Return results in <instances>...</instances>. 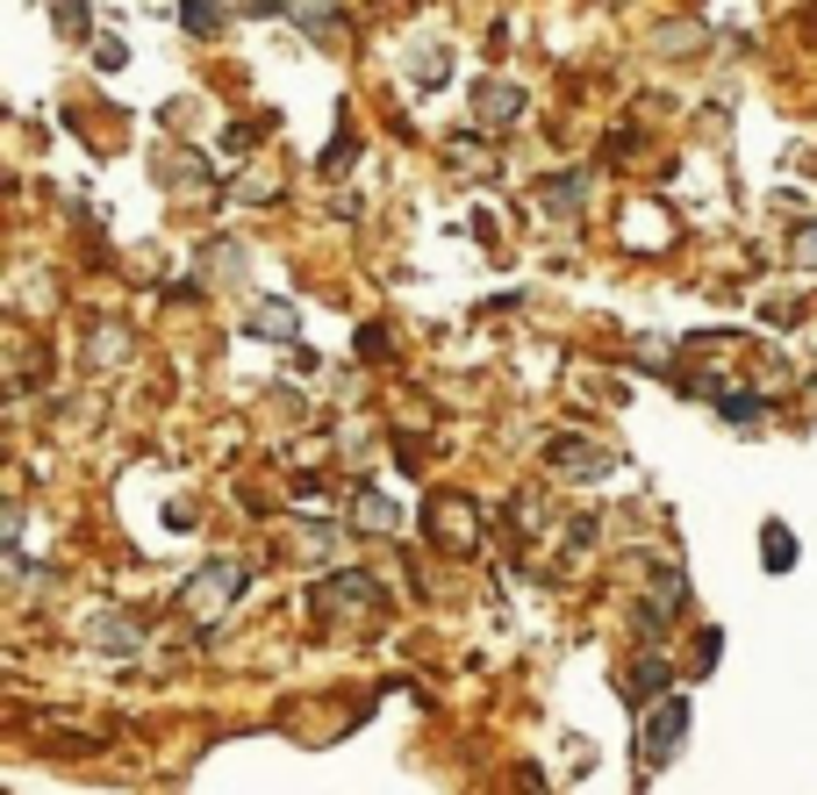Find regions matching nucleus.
<instances>
[{"label":"nucleus","mask_w":817,"mask_h":795,"mask_svg":"<svg viewBox=\"0 0 817 795\" xmlns=\"http://www.w3.org/2000/svg\"><path fill=\"white\" fill-rule=\"evenodd\" d=\"M545 458H552V473H581V481H602V473H610V452L581 445V437H552Z\"/></svg>","instance_id":"7ed1b4c3"},{"label":"nucleus","mask_w":817,"mask_h":795,"mask_svg":"<svg viewBox=\"0 0 817 795\" xmlns=\"http://www.w3.org/2000/svg\"><path fill=\"white\" fill-rule=\"evenodd\" d=\"M717 416H724V423H738V431H753V423H761V394H738V388H732V394H717Z\"/></svg>","instance_id":"6e6552de"},{"label":"nucleus","mask_w":817,"mask_h":795,"mask_svg":"<svg viewBox=\"0 0 817 795\" xmlns=\"http://www.w3.org/2000/svg\"><path fill=\"white\" fill-rule=\"evenodd\" d=\"M58 29H65V37H86V8H80V0H65V8H58Z\"/></svg>","instance_id":"9d476101"},{"label":"nucleus","mask_w":817,"mask_h":795,"mask_svg":"<svg viewBox=\"0 0 817 795\" xmlns=\"http://www.w3.org/2000/svg\"><path fill=\"white\" fill-rule=\"evenodd\" d=\"M359 509H366V524H373V530H381V524H395V509H387L381 495H359Z\"/></svg>","instance_id":"9b49d317"},{"label":"nucleus","mask_w":817,"mask_h":795,"mask_svg":"<svg viewBox=\"0 0 817 795\" xmlns=\"http://www.w3.org/2000/svg\"><path fill=\"white\" fill-rule=\"evenodd\" d=\"M474 109L488 115V122H517L524 115V94H517V86H503V80H488V86H474Z\"/></svg>","instance_id":"20e7f679"},{"label":"nucleus","mask_w":817,"mask_h":795,"mask_svg":"<svg viewBox=\"0 0 817 795\" xmlns=\"http://www.w3.org/2000/svg\"><path fill=\"white\" fill-rule=\"evenodd\" d=\"M237 588H245V574H237L230 559H216V567H201V580H187L179 602H187V609H216V602H230Z\"/></svg>","instance_id":"f03ea898"},{"label":"nucleus","mask_w":817,"mask_h":795,"mask_svg":"<svg viewBox=\"0 0 817 795\" xmlns=\"http://www.w3.org/2000/svg\"><path fill=\"white\" fill-rule=\"evenodd\" d=\"M660 688H668V660H660V652H645V660L631 667V688H624V695H631V702H653Z\"/></svg>","instance_id":"39448f33"},{"label":"nucleus","mask_w":817,"mask_h":795,"mask_svg":"<svg viewBox=\"0 0 817 795\" xmlns=\"http://www.w3.org/2000/svg\"><path fill=\"white\" fill-rule=\"evenodd\" d=\"M804 258H817V223H810V229H804Z\"/></svg>","instance_id":"f8f14e48"},{"label":"nucleus","mask_w":817,"mask_h":795,"mask_svg":"<svg viewBox=\"0 0 817 795\" xmlns=\"http://www.w3.org/2000/svg\"><path fill=\"white\" fill-rule=\"evenodd\" d=\"M681 739H689V695H668L653 716H645V760L668 767V760L681 753Z\"/></svg>","instance_id":"f257e3e1"},{"label":"nucleus","mask_w":817,"mask_h":795,"mask_svg":"<svg viewBox=\"0 0 817 795\" xmlns=\"http://www.w3.org/2000/svg\"><path fill=\"white\" fill-rule=\"evenodd\" d=\"M761 559H767V574H789V567H796V538H789V524H767V530H761Z\"/></svg>","instance_id":"423d86ee"},{"label":"nucleus","mask_w":817,"mask_h":795,"mask_svg":"<svg viewBox=\"0 0 817 795\" xmlns=\"http://www.w3.org/2000/svg\"><path fill=\"white\" fill-rule=\"evenodd\" d=\"M216 22H223V14L208 8V0H187V29H194V37H208V29H216Z\"/></svg>","instance_id":"1a4fd4ad"},{"label":"nucleus","mask_w":817,"mask_h":795,"mask_svg":"<svg viewBox=\"0 0 817 795\" xmlns=\"http://www.w3.org/2000/svg\"><path fill=\"white\" fill-rule=\"evenodd\" d=\"M251 330H259V338H272V344H294V309H280V301H266V309L251 316Z\"/></svg>","instance_id":"0eeeda50"}]
</instances>
